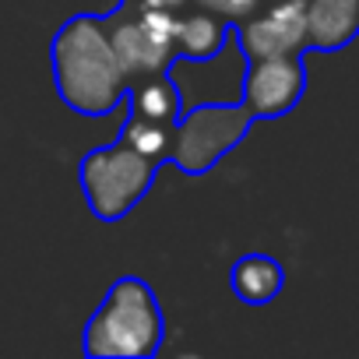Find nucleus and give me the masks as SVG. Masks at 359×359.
<instances>
[{
    "instance_id": "4468645a",
    "label": "nucleus",
    "mask_w": 359,
    "mask_h": 359,
    "mask_svg": "<svg viewBox=\"0 0 359 359\" xmlns=\"http://www.w3.org/2000/svg\"><path fill=\"white\" fill-rule=\"evenodd\" d=\"M120 4H130V8H162V11H180V8H191V0H120Z\"/></svg>"
},
{
    "instance_id": "f8f14e48",
    "label": "nucleus",
    "mask_w": 359,
    "mask_h": 359,
    "mask_svg": "<svg viewBox=\"0 0 359 359\" xmlns=\"http://www.w3.org/2000/svg\"><path fill=\"white\" fill-rule=\"evenodd\" d=\"M169 134H172L169 127L137 120V116H130V113H127L123 130H120L123 141H130L134 148H141L144 155H151V158H158V162H165V155H169Z\"/></svg>"
},
{
    "instance_id": "f257e3e1",
    "label": "nucleus",
    "mask_w": 359,
    "mask_h": 359,
    "mask_svg": "<svg viewBox=\"0 0 359 359\" xmlns=\"http://www.w3.org/2000/svg\"><path fill=\"white\" fill-rule=\"evenodd\" d=\"M57 95L78 116H109L130 92L116 60L106 15H74L50 46Z\"/></svg>"
},
{
    "instance_id": "7ed1b4c3",
    "label": "nucleus",
    "mask_w": 359,
    "mask_h": 359,
    "mask_svg": "<svg viewBox=\"0 0 359 359\" xmlns=\"http://www.w3.org/2000/svg\"><path fill=\"white\" fill-rule=\"evenodd\" d=\"M162 162L116 137L113 144H99L81 155L78 184L99 222H120L134 205H141L155 184Z\"/></svg>"
},
{
    "instance_id": "1a4fd4ad",
    "label": "nucleus",
    "mask_w": 359,
    "mask_h": 359,
    "mask_svg": "<svg viewBox=\"0 0 359 359\" xmlns=\"http://www.w3.org/2000/svg\"><path fill=\"white\" fill-rule=\"evenodd\" d=\"M229 289L247 306H268L285 289V268L271 254H243L229 268Z\"/></svg>"
},
{
    "instance_id": "ddd939ff",
    "label": "nucleus",
    "mask_w": 359,
    "mask_h": 359,
    "mask_svg": "<svg viewBox=\"0 0 359 359\" xmlns=\"http://www.w3.org/2000/svg\"><path fill=\"white\" fill-rule=\"evenodd\" d=\"M268 0H191V8L198 11H208L215 18H222L226 25H236L243 18H250L257 8H264Z\"/></svg>"
},
{
    "instance_id": "423d86ee",
    "label": "nucleus",
    "mask_w": 359,
    "mask_h": 359,
    "mask_svg": "<svg viewBox=\"0 0 359 359\" xmlns=\"http://www.w3.org/2000/svg\"><path fill=\"white\" fill-rule=\"evenodd\" d=\"M303 92H306L303 53L247 60L240 102L250 113V120H282V116H289L299 106Z\"/></svg>"
},
{
    "instance_id": "39448f33",
    "label": "nucleus",
    "mask_w": 359,
    "mask_h": 359,
    "mask_svg": "<svg viewBox=\"0 0 359 359\" xmlns=\"http://www.w3.org/2000/svg\"><path fill=\"white\" fill-rule=\"evenodd\" d=\"M176 18H180L176 11L130 8V4H120L116 11L106 15L109 39L127 85H137L144 78H162L172 71V64H180Z\"/></svg>"
},
{
    "instance_id": "6e6552de",
    "label": "nucleus",
    "mask_w": 359,
    "mask_h": 359,
    "mask_svg": "<svg viewBox=\"0 0 359 359\" xmlns=\"http://www.w3.org/2000/svg\"><path fill=\"white\" fill-rule=\"evenodd\" d=\"M359 39V0H306V53H338Z\"/></svg>"
},
{
    "instance_id": "9b49d317",
    "label": "nucleus",
    "mask_w": 359,
    "mask_h": 359,
    "mask_svg": "<svg viewBox=\"0 0 359 359\" xmlns=\"http://www.w3.org/2000/svg\"><path fill=\"white\" fill-rule=\"evenodd\" d=\"M127 102H130V116L148 120V123H158V127H169V130L180 120V113H184V99H180V92H176V85H172L169 74L144 78V81L130 85Z\"/></svg>"
},
{
    "instance_id": "0eeeda50",
    "label": "nucleus",
    "mask_w": 359,
    "mask_h": 359,
    "mask_svg": "<svg viewBox=\"0 0 359 359\" xmlns=\"http://www.w3.org/2000/svg\"><path fill=\"white\" fill-rule=\"evenodd\" d=\"M243 60L306 53V0H268L233 25Z\"/></svg>"
},
{
    "instance_id": "20e7f679",
    "label": "nucleus",
    "mask_w": 359,
    "mask_h": 359,
    "mask_svg": "<svg viewBox=\"0 0 359 359\" xmlns=\"http://www.w3.org/2000/svg\"><path fill=\"white\" fill-rule=\"evenodd\" d=\"M250 123L254 120L243 102H208L184 109L172 123L165 162H172L184 176H205L250 134Z\"/></svg>"
},
{
    "instance_id": "9d476101",
    "label": "nucleus",
    "mask_w": 359,
    "mask_h": 359,
    "mask_svg": "<svg viewBox=\"0 0 359 359\" xmlns=\"http://www.w3.org/2000/svg\"><path fill=\"white\" fill-rule=\"evenodd\" d=\"M233 36V25H226L222 18L208 15V11H191L176 18V43H180V60H212L219 57V50L226 46V39Z\"/></svg>"
},
{
    "instance_id": "f03ea898",
    "label": "nucleus",
    "mask_w": 359,
    "mask_h": 359,
    "mask_svg": "<svg viewBox=\"0 0 359 359\" xmlns=\"http://www.w3.org/2000/svg\"><path fill=\"white\" fill-rule=\"evenodd\" d=\"M165 338V313L144 278H116L85 324L81 348L95 359H151Z\"/></svg>"
}]
</instances>
